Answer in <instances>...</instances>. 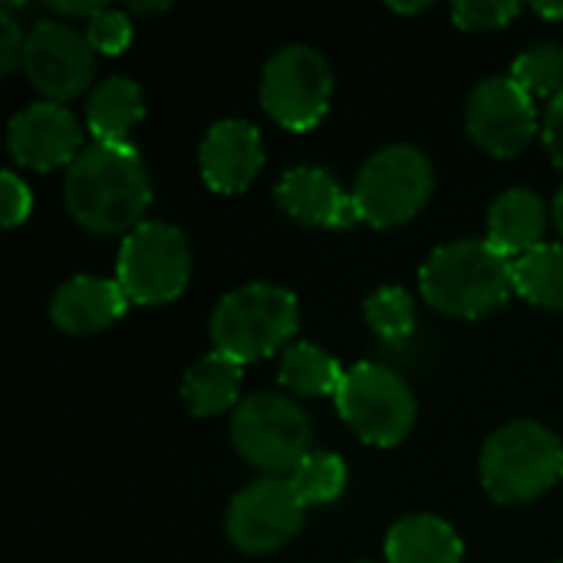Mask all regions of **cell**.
<instances>
[{"mask_svg": "<svg viewBox=\"0 0 563 563\" xmlns=\"http://www.w3.org/2000/svg\"><path fill=\"white\" fill-rule=\"evenodd\" d=\"M241 393V363L224 353L201 356L181 379V396L191 416H218L231 406H238Z\"/></svg>", "mask_w": 563, "mask_h": 563, "instance_id": "20", "label": "cell"}, {"mask_svg": "<svg viewBox=\"0 0 563 563\" xmlns=\"http://www.w3.org/2000/svg\"><path fill=\"white\" fill-rule=\"evenodd\" d=\"M343 366L313 343H294L280 360V383L300 396H336L343 386Z\"/></svg>", "mask_w": 563, "mask_h": 563, "instance_id": "21", "label": "cell"}, {"mask_svg": "<svg viewBox=\"0 0 563 563\" xmlns=\"http://www.w3.org/2000/svg\"><path fill=\"white\" fill-rule=\"evenodd\" d=\"M145 115V96L135 79L109 76L86 102V125L96 142H125L135 122Z\"/></svg>", "mask_w": 563, "mask_h": 563, "instance_id": "19", "label": "cell"}, {"mask_svg": "<svg viewBox=\"0 0 563 563\" xmlns=\"http://www.w3.org/2000/svg\"><path fill=\"white\" fill-rule=\"evenodd\" d=\"M435 185L432 162L416 145H386L379 148L356 175L353 201L363 221L373 228L406 224L422 211Z\"/></svg>", "mask_w": 563, "mask_h": 563, "instance_id": "6", "label": "cell"}, {"mask_svg": "<svg viewBox=\"0 0 563 563\" xmlns=\"http://www.w3.org/2000/svg\"><path fill=\"white\" fill-rule=\"evenodd\" d=\"M303 511L287 478H257L231 498L224 528L238 551L271 554L300 531Z\"/></svg>", "mask_w": 563, "mask_h": 563, "instance_id": "10", "label": "cell"}, {"mask_svg": "<svg viewBox=\"0 0 563 563\" xmlns=\"http://www.w3.org/2000/svg\"><path fill=\"white\" fill-rule=\"evenodd\" d=\"M462 554L459 531L435 515H409L386 534L389 563H462Z\"/></svg>", "mask_w": 563, "mask_h": 563, "instance_id": "18", "label": "cell"}, {"mask_svg": "<svg viewBox=\"0 0 563 563\" xmlns=\"http://www.w3.org/2000/svg\"><path fill=\"white\" fill-rule=\"evenodd\" d=\"M201 175L208 188L221 195L244 191L257 172L264 168V142L254 122L247 119H221L201 139Z\"/></svg>", "mask_w": 563, "mask_h": 563, "instance_id": "14", "label": "cell"}, {"mask_svg": "<svg viewBox=\"0 0 563 563\" xmlns=\"http://www.w3.org/2000/svg\"><path fill=\"white\" fill-rule=\"evenodd\" d=\"M554 224H558V231L563 234V185L561 191H558V198H554Z\"/></svg>", "mask_w": 563, "mask_h": 563, "instance_id": "32", "label": "cell"}, {"mask_svg": "<svg viewBox=\"0 0 563 563\" xmlns=\"http://www.w3.org/2000/svg\"><path fill=\"white\" fill-rule=\"evenodd\" d=\"M231 442L254 468L280 475L294 472L310 455L313 429L307 412L280 393H254L231 416Z\"/></svg>", "mask_w": 563, "mask_h": 563, "instance_id": "5", "label": "cell"}, {"mask_svg": "<svg viewBox=\"0 0 563 563\" xmlns=\"http://www.w3.org/2000/svg\"><path fill=\"white\" fill-rule=\"evenodd\" d=\"M46 10L59 13V16H86V20H92L102 10V3H46Z\"/></svg>", "mask_w": 563, "mask_h": 563, "instance_id": "31", "label": "cell"}, {"mask_svg": "<svg viewBox=\"0 0 563 563\" xmlns=\"http://www.w3.org/2000/svg\"><path fill=\"white\" fill-rule=\"evenodd\" d=\"M548 231V205L531 188H511L495 198L488 211V241L505 251L511 261L544 244Z\"/></svg>", "mask_w": 563, "mask_h": 563, "instance_id": "17", "label": "cell"}, {"mask_svg": "<svg viewBox=\"0 0 563 563\" xmlns=\"http://www.w3.org/2000/svg\"><path fill=\"white\" fill-rule=\"evenodd\" d=\"M0 201H3L0 218H3L7 228H16L20 221H26V214H30V208H33L30 188H26L13 172H3V175H0Z\"/></svg>", "mask_w": 563, "mask_h": 563, "instance_id": "28", "label": "cell"}, {"mask_svg": "<svg viewBox=\"0 0 563 563\" xmlns=\"http://www.w3.org/2000/svg\"><path fill=\"white\" fill-rule=\"evenodd\" d=\"M511 79L525 86L531 96H563V43L548 40L528 46L511 66Z\"/></svg>", "mask_w": 563, "mask_h": 563, "instance_id": "24", "label": "cell"}, {"mask_svg": "<svg viewBox=\"0 0 563 563\" xmlns=\"http://www.w3.org/2000/svg\"><path fill=\"white\" fill-rule=\"evenodd\" d=\"M561 475H563V468H561Z\"/></svg>", "mask_w": 563, "mask_h": 563, "instance_id": "35", "label": "cell"}, {"mask_svg": "<svg viewBox=\"0 0 563 563\" xmlns=\"http://www.w3.org/2000/svg\"><path fill=\"white\" fill-rule=\"evenodd\" d=\"M277 201L294 221L313 228H353L363 221L353 191H343L327 168L313 165L290 168L277 185Z\"/></svg>", "mask_w": 563, "mask_h": 563, "instance_id": "15", "label": "cell"}, {"mask_svg": "<svg viewBox=\"0 0 563 563\" xmlns=\"http://www.w3.org/2000/svg\"><path fill=\"white\" fill-rule=\"evenodd\" d=\"M538 13H544V16H554V20H558V16H563V3L561 7H544V3H538Z\"/></svg>", "mask_w": 563, "mask_h": 563, "instance_id": "34", "label": "cell"}, {"mask_svg": "<svg viewBox=\"0 0 563 563\" xmlns=\"http://www.w3.org/2000/svg\"><path fill=\"white\" fill-rule=\"evenodd\" d=\"M343 422L369 445H399L416 422V396L409 383L379 363H356L336 389Z\"/></svg>", "mask_w": 563, "mask_h": 563, "instance_id": "8", "label": "cell"}, {"mask_svg": "<svg viewBox=\"0 0 563 563\" xmlns=\"http://www.w3.org/2000/svg\"><path fill=\"white\" fill-rule=\"evenodd\" d=\"M561 439L531 419H518L492 432L482 449V482L501 505H525L541 498L561 478Z\"/></svg>", "mask_w": 563, "mask_h": 563, "instance_id": "4", "label": "cell"}, {"mask_svg": "<svg viewBox=\"0 0 563 563\" xmlns=\"http://www.w3.org/2000/svg\"><path fill=\"white\" fill-rule=\"evenodd\" d=\"M518 10L521 7L515 0H462L452 7V16L462 30H495L508 26Z\"/></svg>", "mask_w": 563, "mask_h": 563, "instance_id": "26", "label": "cell"}, {"mask_svg": "<svg viewBox=\"0 0 563 563\" xmlns=\"http://www.w3.org/2000/svg\"><path fill=\"white\" fill-rule=\"evenodd\" d=\"M333 92V73L320 49L307 43L280 46L261 73V102L280 125L303 132L313 129L327 109Z\"/></svg>", "mask_w": 563, "mask_h": 563, "instance_id": "9", "label": "cell"}, {"mask_svg": "<svg viewBox=\"0 0 563 563\" xmlns=\"http://www.w3.org/2000/svg\"><path fill=\"white\" fill-rule=\"evenodd\" d=\"M558 563H563V561H558Z\"/></svg>", "mask_w": 563, "mask_h": 563, "instance_id": "36", "label": "cell"}, {"mask_svg": "<svg viewBox=\"0 0 563 563\" xmlns=\"http://www.w3.org/2000/svg\"><path fill=\"white\" fill-rule=\"evenodd\" d=\"M79 122L76 115L46 99V102H30L26 109H20L10 125H7V145L10 155L36 172H49L56 165H73L79 148Z\"/></svg>", "mask_w": 563, "mask_h": 563, "instance_id": "13", "label": "cell"}, {"mask_svg": "<svg viewBox=\"0 0 563 563\" xmlns=\"http://www.w3.org/2000/svg\"><path fill=\"white\" fill-rule=\"evenodd\" d=\"M191 277V251L181 228L168 221H142L122 238L115 284L132 303H168Z\"/></svg>", "mask_w": 563, "mask_h": 563, "instance_id": "7", "label": "cell"}, {"mask_svg": "<svg viewBox=\"0 0 563 563\" xmlns=\"http://www.w3.org/2000/svg\"><path fill=\"white\" fill-rule=\"evenodd\" d=\"M152 201L148 172L129 142L86 145L66 175L69 214L96 234H119L139 228Z\"/></svg>", "mask_w": 563, "mask_h": 563, "instance_id": "1", "label": "cell"}, {"mask_svg": "<svg viewBox=\"0 0 563 563\" xmlns=\"http://www.w3.org/2000/svg\"><path fill=\"white\" fill-rule=\"evenodd\" d=\"M125 303H129V297L122 294V287L115 280L79 274V277H69L53 294L49 317L59 330L86 336V333H99V330L112 327L125 313Z\"/></svg>", "mask_w": 563, "mask_h": 563, "instance_id": "16", "label": "cell"}, {"mask_svg": "<svg viewBox=\"0 0 563 563\" xmlns=\"http://www.w3.org/2000/svg\"><path fill=\"white\" fill-rule=\"evenodd\" d=\"M366 323L386 343H406L416 330V303L402 287H379L366 300Z\"/></svg>", "mask_w": 563, "mask_h": 563, "instance_id": "25", "label": "cell"}, {"mask_svg": "<svg viewBox=\"0 0 563 563\" xmlns=\"http://www.w3.org/2000/svg\"><path fill=\"white\" fill-rule=\"evenodd\" d=\"M129 10H139V13H152V10H165V3H132Z\"/></svg>", "mask_w": 563, "mask_h": 563, "instance_id": "33", "label": "cell"}, {"mask_svg": "<svg viewBox=\"0 0 563 563\" xmlns=\"http://www.w3.org/2000/svg\"><path fill=\"white\" fill-rule=\"evenodd\" d=\"M422 297L462 320L498 310L515 290V261L492 241H452L429 254L419 271Z\"/></svg>", "mask_w": 563, "mask_h": 563, "instance_id": "2", "label": "cell"}, {"mask_svg": "<svg viewBox=\"0 0 563 563\" xmlns=\"http://www.w3.org/2000/svg\"><path fill=\"white\" fill-rule=\"evenodd\" d=\"M23 73L53 102L73 99L89 86L96 73V49L76 26L63 20H40L26 33Z\"/></svg>", "mask_w": 563, "mask_h": 563, "instance_id": "11", "label": "cell"}, {"mask_svg": "<svg viewBox=\"0 0 563 563\" xmlns=\"http://www.w3.org/2000/svg\"><path fill=\"white\" fill-rule=\"evenodd\" d=\"M290 488L297 492V498L303 501V508L310 505H330L343 495L346 488V465L340 455L333 452H320L313 449L310 455H303V462L287 475Z\"/></svg>", "mask_w": 563, "mask_h": 563, "instance_id": "23", "label": "cell"}, {"mask_svg": "<svg viewBox=\"0 0 563 563\" xmlns=\"http://www.w3.org/2000/svg\"><path fill=\"white\" fill-rule=\"evenodd\" d=\"M515 290L548 310H563V244H541L515 261Z\"/></svg>", "mask_w": 563, "mask_h": 563, "instance_id": "22", "label": "cell"}, {"mask_svg": "<svg viewBox=\"0 0 563 563\" xmlns=\"http://www.w3.org/2000/svg\"><path fill=\"white\" fill-rule=\"evenodd\" d=\"M86 40L96 53H122L132 43V20L122 10L102 7L92 20H86Z\"/></svg>", "mask_w": 563, "mask_h": 563, "instance_id": "27", "label": "cell"}, {"mask_svg": "<svg viewBox=\"0 0 563 563\" xmlns=\"http://www.w3.org/2000/svg\"><path fill=\"white\" fill-rule=\"evenodd\" d=\"M465 122L472 139L495 158L518 155L538 132L534 96L511 76H488L468 96Z\"/></svg>", "mask_w": 563, "mask_h": 563, "instance_id": "12", "label": "cell"}, {"mask_svg": "<svg viewBox=\"0 0 563 563\" xmlns=\"http://www.w3.org/2000/svg\"><path fill=\"white\" fill-rule=\"evenodd\" d=\"M0 33H3V40H0V66H3V73H13L16 66H23L26 33L20 30V23L10 16L7 7H3V13H0Z\"/></svg>", "mask_w": 563, "mask_h": 563, "instance_id": "29", "label": "cell"}, {"mask_svg": "<svg viewBox=\"0 0 563 563\" xmlns=\"http://www.w3.org/2000/svg\"><path fill=\"white\" fill-rule=\"evenodd\" d=\"M300 327V303L280 284H244L224 294L211 313V340L218 353L244 363L264 360L290 343Z\"/></svg>", "mask_w": 563, "mask_h": 563, "instance_id": "3", "label": "cell"}, {"mask_svg": "<svg viewBox=\"0 0 563 563\" xmlns=\"http://www.w3.org/2000/svg\"><path fill=\"white\" fill-rule=\"evenodd\" d=\"M544 145L551 152V162L563 168V96L551 99L544 115Z\"/></svg>", "mask_w": 563, "mask_h": 563, "instance_id": "30", "label": "cell"}]
</instances>
